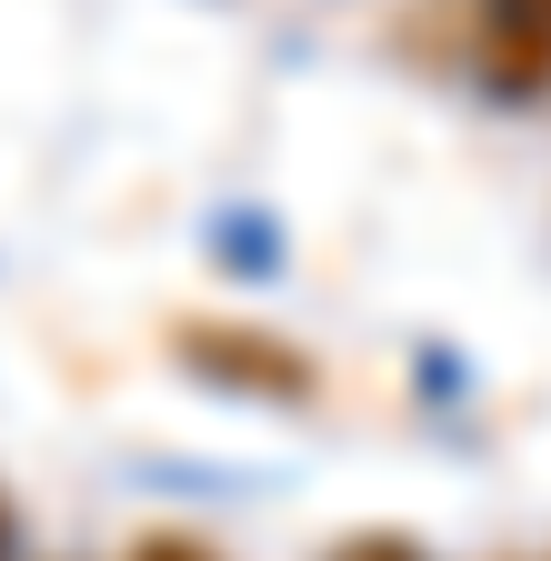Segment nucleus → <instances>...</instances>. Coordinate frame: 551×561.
Returning a JSON list of instances; mask_svg holds the SVG:
<instances>
[{"label":"nucleus","mask_w":551,"mask_h":561,"mask_svg":"<svg viewBox=\"0 0 551 561\" xmlns=\"http://www.w3.org/2000/svg\"><path fill=\"white\" fill-rule=\"evenodd\" d=\"M120 561H221V541H200V531H181V522H151Z\"/></svg>","instance_id":"nucleus-3"},{"label":"nucleus","mask_w":551,"mask_h":561,"mask_svg":"<svg viewBox=\"0 0 551 561\" xmlns=\"http://www.w3.org/2000/svg\"><path fill=\"white\" fill-rule=\"evenodd\" d=\"M471 50H481V70H492L512 101H541L551 91V0H481Z\"/></svg>","instance_id":"nucleus-1"},{"label":"nucleus","mask_w":551,"mask_h":561,"mask_svg":"<svg viewBox=\"0 0 551 561\" xmlns=\"http://www.w3.org/2000/svg\"><path fill=\"white\" fill-rule=\"evenodd\" d=\"M181 351H191L200 371L241 381V391H311V362H301V351H282V341H231V321H191Z\"/></svg>","instance_id":"nucleus-2"},{"label":"nucleus","mask_w":551,"mask_h":561,"mask_svg":"<svg viewBox=\"0 0 551 561\" xmlns=\"http://www.w3.org/2000/svg\"><path fill=\"white\" fill-rule=\"evenodd\" d=\"M0 561H21V531H11V491H0Z\"/></svg>","instance_id":"nucleus-5"},{"label":"nucleus","mask_w":551,"mask_h":561,"mask_svg":"<svg viewBox=\"0 0 551 561\" xmlns=\"http://www.w3.org/2000/svg\"><path fill=\"white\" fill-rule=\"evenodd\" d=\"M321 561H432V551L411 541V531H352V541H331Z\"/></svg>","instance_id":"nucleus-4"}]
</instances>
